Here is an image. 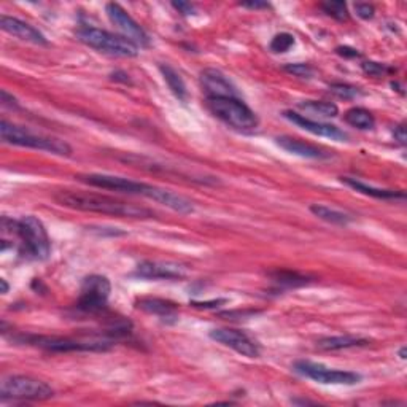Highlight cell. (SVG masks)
I'll return each mask as SVG.
<instances>
[{"label":"cell","mask_w":407,"mask_h":407,"mask_svg":"<svg viewBox=\"0 0 407 407\" xmlns=\"http://www.w3.org/2000/svg\"><path fill=\"white\" fill-rule=\"evenodd\" d=\"M2 240L12 239V249L28 260L45 261L51 253V242L42 220L34 215H24L19 220L2 216L0 221Z\"/></svg>","instance_id":"6da1fadb"},{"label":"cell","mask_w":407,"mask_h":407,"mask_svg":"<svg viewBox=\"0 0 407 407\" xmlns=\"http://www.w3.org/2000/svg\"><path fill=\"white\" fill-rule=\"evenodd\" d=\"M54 200L67 209L101 215H112L118 216V218H152L153 216L152 210L142 207V205L126 202V200L112 198V196L90 191L61 189V191L54 194Z\"/></svg>","instance_id":"7a4b0ae2"},{"label":"cell","mask_w":407,"mask_h":407,"mask_svg":"<svg viewBox=\"0 0 407 407\" xmlns=\"http://www.w3.org/2000/svg\"><path fill=\"white\" fill-rule=\"evenodd\" d=\"M0 137L10 145L34 148V150L58 154V156H70L72 154V147L65 140L37 136V134H32L28 129L8 123L7 120H2V123H0Z\"/></svg>","instance_id":"3957f363"},{"label":"cell","mask_w":407,"mask_h":407,"mask_svg":"<svg viewBox=\"0 0 407 407\" xmlns=\"http://www.w3.org/2000/svg\"><path fill=\"white\" fill-rule=\"evenodd\" d=\"M207 108L218 120L239 131H253L260 125L256 113L239 97H207Z\"/></svg>","instance_id":"277c9868"},{"label":"cell","mask_w":407,"mask_h":407,"mask_svg":"<svg viewBox=\"0 0 407 407\" xmlns=\"http://www.w3.org/2000/svg\"><path fill=\"white\" fill-rule=\"evenodd\" d=\"M76 37L81 43L90 48L118 58H136L138 54V46L129 42L123 35L108 32L97 28H81L76 30Z\"/></svg>","instance_id":"5b68a950"},{"label":"cell","mask_w":407,"mask_h":407,"mask_svg":"<svg viewBox=\"0 0 407 407\" xmlns=\"http://www.w3.org/2000/svg\"><path fill=\"white\" fill-rule=\"evenodd\" d=\"M54 396L53 388L29 375H10L2 380L0 399L3 401H45Z\"/></svg>","instance_id":"8992f818"},{"label":"cell","mask_w":407,"mask_h":407,"mask_svg":"<svg viewBox=\"0 0 407 407\" xmlns=\"http://www.w3.org/2000/svg\"><path fill=\"white\" fill-rule=\"evenodd\" d=\"M19 341L50 352H105L112 347L105 339H75L58 336H23Z\"/></svg>","instance_id":"52a82bcc"},{"label":"cell","mask_w":407,"mask_h":407,"mask_svg":"<svg viewBox=\"0 0 407 407\" xmlns=\"http://www.w3.org/2000/svg\"><path fill=\"white\" fill-rule=\"evenodd\" d=\"M112 293L110 280L104 275H90L81 283L76 311L83 313H99L107 307Z\"/></svg>","instance_id":"ba28073f"},{"label":"cell","mask_w":407,"mask_h":407,"mask_svg":"<svg viewBox=\"0 0 407 407\" xmlns=\"http://www.w3.org/2000/svg\"><path fill=\"white\" fill-rule=\"evenodd\" d=\"M295 371L304 377L313 380V382L322 385H357L362 382V375L352 371H341L326 368L324 364L312 363V362H296Z\"/></svg>","instance_id":"9c48e42d"},{"label":"cell","mask_w":407,"mask_h":407,"mask_svg":"<svg viewBox=\"0 0 407 407\" xmlns=\"http://www.w3.org/2000/svg\"><path fill=\"white\" fill-rule=\"evenodd\" d=\"M79 178L81 180V182L91 185V187L102 188V189H112V191L126 193V194H137V196H143V198H148V199H150V194L154 188V185L136 182V180L125 178V177H116V175L87 174V175H80Z\"/></svg>","instance_id":"30bf717a"},{"label":"cell","mask_w":407,"mask_h":407,"mask_svg":"<svg viewBox=\"0 0 407 407\" xmlns=\"http://www.w3.org/2000/svg\"><path fill=\"white\" fill-rule=\"evenodd\" d=\"M107 17L110 21L116 25V29L123 34V37L127 39L138 48H148L150 46V37L143 30V28L129 14L121 5L118 3H107L105 5Z\"/></svg>","instance_id":"8fae6325"},{"label":"cell","mask_w":407,"mask_h":407,"mask_svg":"<svg viewBox=\"0 0 407 407\" xmlns=\"http://www.w3.org/2000/svg\"><path fill=\"white\" fill-rule=\"evenodd\" d=\"M210 339H213L225 347L233 348L234 352L244 355L247 358H258L260 357V347L256 342L247 336L245 333L239 331V329H229V328H218L210 331Z\"/></svg>","instance_id":"7c38bea8"},{"label":"cell","mask_w":407,"mask_h":407,"mask_svg":"<svg viewBox=\"0 0 407 407\" xmlns=\"http://www.w3.org/2000/svg\"><path fill=\"white\" fill-rule=\"evenodd\" d=\"M136 275L148 280H180L187 277V267L172 261H142Z\"/></svg>","instance_id":"4fadbf2b"},{"label":"cell","mask_w":407,"mask_h":407,"mask_svg":"<svg viewBox=\"0 0 407 407\" xmlns=\"http://www.w3.org/2000/svg\"><path fill=\"white\" fill-rule=\"evenodd\" d=\"M200 85L207 97H239L237 87L223 72L216 69H204L200 72Z\"/></svg>","instance_id":"5bb4252c"},{"label":"cell","mask_w":407,"mask_h":407,"mask_svg":"<svg viewBox=\"0 0 407 407\" xmlns=\"http://www.w3.org/2000/svg\"><path fill=\"white\" fill-rule=\"evenodd\" d=\"M285 118L286 120H290L291 123H295L296 126L304 129V131L313 134V136L328 137L331 138V140H339V142H344L348 138L347 134H345L342 129H339L337 126L328 125V123H322V121H312L296 112H291V110L285 112Z\"/></svg>","instance_id":"9a60e30c"},{"label":"cell","mask_w":407,"mask_h":407,"mask_svg":"<svg viewBox=\"0 0 407 407\" xmlns=\"http://www.w3.org/2000/svg\"><path fill=\"white\" fill-rule=\"evenodd\" d=\"M0 28H2L3 32L13 35V37L23 40V42H29L40 46L48 45V40H46L45 35L40 32L39 29H35L34 25L24 23L18 18L2 14V17H0Z\"/></svg>","instance_id":"2e32d148"},{"label":"cell","mask_w":407,"mask_h":407,"mask_svg":"<svg viewBox=\"0 0 407 407\" xmlns=\"http://www.w3.org/2000/svg\"><path fill=\"white\" fill-rule=\"evenodd\" d=\"M136 307L150 313V315L161 318L163 322L175 323L178 320L177 304L167 300H161V298H140V300H137Z\"/></svg>","instance_id":"e0dca14e"},{"label":"cell","mask_w":407,"mask_h":407,"mask_svg":"<svg viewBox=\"0 0 407 407\" xmlns=\"http://www.w3.org/2000/svg\"><path fill=\"white\" fill-rule=\"evenodd\" d=\"M277 145L283 150L295 154V156H301V158H306V159H326L331 156L328 152H324L323 148L317 147V145H312V143H307V142H302L300 138H293V137H288V136H282V137H277L275 138Z\"/></svg>","instance_id":"ac0fdd59"},{"label":"cell","mask_w":407,"mask_h":407,"mask_svg":"<svg viewBox=\"0 0 407 407\" xmlns=\"http://www.w3.org/2000/svg\"><path fill=\"white\" fill-rule=\"evenodd\" d=\"M341 180H342V183H345L350 188H353L355 191L366 194V196H371V198H375V199H384V200L401 199V200H403L406 198V194L403 191H396V189L374 188V187H369V185H366L363 182H359V180H357V178L342 177Z\"/></svg>","instance_id":"d6986e66"},{"label":"cell","mask_w":407,"mask_h":407,"mask_svg":"<svg viewBox=\"0 0 407 407\" xmlns=\"http://www.w3.org/2000/svg\"><path fill=\"white\" fill-rule=\"evenodd\" d=\"M369 341L364 337L359 336H352V334H344V336H329L320 339L317 342V347L322 350H342V348H352V347H363V345H368Z\"/></svg>","instance_id":"ffe728a7"},{"label":"cell","mask_w":407,"mask_h":407,"mask_svg":"<svg viewBox=\"0 0 407 407\" xmlns=\"http://www.w3.org/2000/svg\"><path fill=\"white\" fill-rule=\"evenodd\" d=\"M159 70H161V74L164 76V81H166L169 90L172 91V94L177 97L178 101L182 102H187L188 99V90H187V85H185V81L177 70L171 67L169 64H161L159 65Z\"/></svg>","instance_id":"44dd1931"},{"label":"cell","mask_w":407,"mask_h":407,"mask_svg":"<svg viewBox=\"0 0 407 407\" xmlns=\"http://www.w3.org/2000/svg\"><path fill=\"white\" fill-rule=\"evenodd\" d=\"M344 120L347 125L359 129V131H371L375 126V118L373 113L362 107H353L345 112Z\"/></svg>","instance_id":"7402d4cb"},{"label":"cell","mask_w":407,"mask_h":407,"mask_svg":"<svg viewBox=\"0 0 407 407\" xmlns=\"http://www.w3.org/2000/svg\"><path fill=\"white\" fill-rule=\"evenodd\" d=\"M311 212L313 215H315V216H318V218H320V220L326 221V223L339 225V226L348 225L350 221L353 220L352 216L341 212V210L326 207V205H322V204H312L311 205Z\"/></svg>","instance_id":"603a6c76"},{"label":"cell","mask_w":407,"mask_h":407,"mask_svg":"<svg viewBox=\"0 0 407 407\" xmlns=\"http://www.w3.org/2000/svg\"><path fill=\"white\" fill-rule=\"evenodd\" d=\"M302 112L309 113V115L320 116V118H334L337 116L339 108L333 102H322V101H304L301 104H298Z\"/></svg>","instance_id":"cb8c5ba5"},{"label":"cell","mask_w":407,"mask_h":407,"mask_svg":"<svg viewBox=\"0 0 407 407\" xmlns=\"http://www.w3.org/2000/svg\"><path fill=\"white\" fill-rule=\"evenodd\" d=\"M272 282L282 288H298L311 283L307 275H302L295 271H275L271 274Z\"/></svg>","instance_id":"d4e9b609"},{"label":"cell","mask_w":407,"mask_h":407,"mask_svg":"<svg viewBox=\"0 0 407 407\" xmlns=\"http://www.w3.org/2000/svg\"><path fill=\"white\" fill-rule=\"evenodd\" d=\"M320 8L328 14V17L336 19V21L344 23V21H348L350 18L347 3L345 2H331V0H329V2L320 3Z\"/></svg>","instance_id":"484cf974"},{"label":"cell","mask_w":407,"mask_h":407,"mask_svg":"<svg viewBox=\"0 0 407 407\" xmlns=\"http://www.w3.org/2000/svg\"><path fill=\"white\" fill-rule=\"evenodd\" d=\"M291 46H295V37L288 32H280L271 40L269 48H271L272 53L280 54V53H286Z\"/></svg>","instance_id":"4316f807"},{"label":"cell","mask_w":407,"mask_h":407,"mask_svg":"<svg viewBox=\"0 0 407 407\" xmlns=\"http://www.w3.org/2000/svg\"><path fill=\"white\" fill-rule=\"evenodd\" d=\"M329 92L334 94L339 99H344V101H350V99H355V97L362 96L363 92L358 90L357 86H352V85H345V83H334L329 86Z\"/></svg>","instance_id":"83f0119b"},{"label":"cell","mask_w":407,"mask_h":407,"mask_svg":"<svg viewBox=\"0 0 407 407\" xmlns=\"http://www.w3.org/2000/svg\"><path fill=\"white\" fill-rule=\"evenodd\" d=\"M285 70L300 79H312L313 75V69L309 64H286Z\"/></svg>","instance_id":"f1b7e54d"},{"label":"cell","mask_w":407,"mask_h":407,"mask_svg":"<svg viewBox=\"0 0 407 407\" xmlns=\"http://www.w3.org/2000/svg\"><path fill=\"white\" fill-rule=\"evenodd\" d=\"M362 69L364 74H368L371 76H382L390 72V69L385 64L373 63V61H366V63L362 64Z\"/></svg>","instance_id":"f546056e"},{"label":"cell","mask_w":407,"mask_h":407,"mask_svg":"<svg viewBox=\"0 0 407 407\" xmlns=\"http://www.w3.org/2000/svg\"><path fill=\"white\" fill-rule=\"evenodd\" d=\"M355 12L362 19H373L375 14V8L369 3H355Z\"/></svg>","instance_id":"4dcf8cb0"},{"label":"cell","mask_w":407,"mask_h":407,"mask_svg":"<svg viewBox=\"0 0 407 407\" xmlns=\"http://www.w3.org/2000/svg\"><path fill=\"white\" fill-rule=\"evenodd\" d=\"M172 7L177 10L178 13L185 14V17H189V14L196 13L194 5L189 3V2H172Z\"/></svg>","instance_id":"1f68e13d"},{"label":"cell","mask_w":407,"mask_h":407,"mask_svg":"<svg viewBox=\"0 0 407 407\" xmlns=\"http://www.w3.org/2000/svg\"><path fill=\"white\" fill-rule=\"evenodd\" d=\"M0 102H2L3 107H10V108H18V101L14 99L13 96H10L7 91L2 90L0 91Z\"/></svg>","instance_id":"d6a6232c"},{"label":"cell","mask_w":407,"mask_h":407,"mask_svg":"<svg viewBox=\"0 0 407 407\" xmlns=\"http://www.w3.org/2000/svg\"><path fill=\"white\" fill-rule=\"evenodd\" d=\"M393 136H395V140L399 142V145H403V147L406 145L407 136H406V127H404V125L396 126L395 131H393Z\"/></svg>","instance_id":"836d02e7"},{"label":"cell","mask_w":407,"mask_h":407,"mask_svg":"<svg viewBox=\"0 0 407 407\" xmlns=\"http://www.w3.org/2000/svg\"><path fill=\"white\" fill-rule=\"evenodd\" d=\"M336 53L339 56H344V58H358L359 56L357 50L348 48V46H339V48H336Z\"/></svg>","instance_id":"e575fe53"},{"label":"cell","mask_w":407,"mask_h":407,"mask_svg":"<svg viewBox=\"0 0 407 407\" xmlns=\"http://www.w3.org/2000/svg\"><path fill=\"white\" fill-rule=\"evenodd\" d=\"M244 8H250V10H261V8H271V5L267 2H260V0H251V2H242L240 3Z\"/></svg>","instance_id":"d590c367"},{"label":"cell","mask_w":407,"mask_h":407,"mask_svg":"<svg viewBox=\"0 0 407 407\" xmlns=\"http://www.w3.org/2000/svg\"><path fill=\"white\" fill-rule=\"evenodd\" d=\"M112 79L113 80H118V81H123V83H131V80H129V75L125 74V72H120V70L113 72Z\"/></svg>","instance_id":"8d00e7d4"},{"label":"cell","mask_w":407,"mask_h":407,"mask_svg":"<svg viewBox=\"0 0 407 407\" xmlns=\"http://www.w3.org/2000/svg\"><path fill=\"white\" fill-rule=\"evenodd\" d=\"M226 302L225 300H220V301H212V302H193V306L196 307H218V304H223Z\"/></svg>","instance_id":"74e56055"},{"label":"cell","mask_w":407,"mask_h":407,"mask_svg":"<svg viewBox=\"0 0 407 407\" xmlns=\"http://www.w3.org/2000/svg\"><path fill=\"white\" fill-rule=\"evenodd\" d=\"M0 286H2V290H0V293H2V295H7L8 290H10V286H8L7 280H5V279H0Z\"/></svg>","instance_id":"f35d334b"},{"label":"cell","mask_w":407,"mask_h":407,"mask_svg":"<svg viewBox=\"0 0 407 407\" xmlns=\"http://www.w3.org/2000/svg\"><path fill=\"white\" fill-rule=\"evenodd\" d=\"M406 353H407L406 347H401V350H399V358L401 359H406Z\"/></svg>","instance_id":"ab89813d"}]
</instances>
